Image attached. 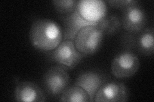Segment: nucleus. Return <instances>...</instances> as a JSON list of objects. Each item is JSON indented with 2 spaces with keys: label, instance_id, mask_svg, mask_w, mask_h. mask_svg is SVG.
<instances>
[{
  "label": "nucleus",
  "instance_id": "15",
  "mask_svg": "<svg viewBox=\"0 0 154 102\" xmlns=\"http://www.w3.org/2000/svg\"><path fill=\"white\" fill-rule=\"evenodd\" d=\"M55 10L62 14H69L75 11L76 8L78 1L75 0H60V1H52Z\"/></svg>",
  "mask_w": 154,
  "mask_h": 102
},
{
  "label": "nucleus",
  "instance_id": "3",
  "mask_svg": "<svg viewBox=\"0 0 154 102\" xmlns=\"http://www.w3.org/2000/svg\"><path fill=\"white\" fill-rule=\"evenodd\" d=\"M70 77L66 67L55 65L48 69L43 76V86L46 93L51 96L61 95L68 87Z\"/></svg>",
  "mask_w": 154,
  "mask_h": 102
},
{
  "label": "nucleus",
  "instance_id": "2",
  "mask_svg": "<svg viewBox=\"0 0 154 102\" xmlns=\"http://www.w3.org/2000/svg\"><path fill=\"white\" fill-rule=\"evenodd\" d=\"M103 36V33L97 25H90L82 28L78 32L74 43L76 49L81 54L84 56H89L98 51Z\"/></svg>",
  "mask_w": 154,
  "mask_h": 102
},
{
  "label": "nucleus",
  "instance_id": "14",
  "mask_svg": "<svg viewBox=\"0 0 154 102\" xmlns=\"http://www.w3.org/2000/svg\"><path fill=\"white\" fill-rule=\"evenodd\" d=\"M97 26L103 33L104 35H114L122 28L121 19L117 15L106 16L101 20Z\"/></svg>",
  "mask_w": 154,
  "mask_h": 102
},
{
  "label": "nucleus",
  "instance_id": "6",
  "mask_svg": "<svg viewBox=\"0 0 154 102\" xmlns=\"http://www.w3.org/2000/svg\"><path fill=\"white\" fill-rule=\"evenodd\" d=\"M120 17L123 30L127 33H138L145 28L147 16L144 8L139 5V3L122 10Z\"/></svg>",
  "mask_w": 154,
  "mask_h": 102
},
{
  "label": "nucleus",
  "instance_id": "16",
  "mask_svg": "<svg viewBox=\"0 0 154 102\" xmlns=\"http://www.w3.org/2000/svg\"><path fill=\"white\" fill-rule=\"evenodd\" d=\"M139 3L137 1H132V0H122V1H107V3L109 4L110 7H111L114 8L121 9L122 10L132 6L134 4Z\"/></svg>",
  "mask_w": 154,
  "mask_h": 102
},
{
  "label": "nucleus",
  "instance_id": "12",
  "mask_svg": "<svg viewBox=\"0 0 154 102\" xmlns=\"http://www.w3.org/2000/svg\"><path fill=\"white\" fill-rule=\"evenodd\" d=\"M105 82L106 79L102 74L95 71H87L79 75L75 84L86 91L93 101L96 93Z\"/></svg>",
  "mask_w": 154,
  "mask_h": 102
},
{
  "label": "nucleus",
  "instance_id": "7",
  "mask_svg": "<svg viewBox=\"0 0 154 102\" xmlns=\"http://www.w3.org/2000/svg\"><path fill=\"white\" fill-rule=\"evenodd\" d=\"M52 60L60 65L71 69L79 64L84 56L76 49L74 41L63 40L52 53Z\"/></svg>",
  "mask_w": 154,
  "mask_h": 102
},
{
  "label": "nucleus",
  "instance_id": "11",
  "mask_svg": "<svg viewBox=\"0 0 154 102\" xmlns=\"http://www.w3.org/2000/svg\"><path fill=\"white\" fill-rule=\"evenodd\" d=\"M62 21L64 22V26L63 40H72L73 41L76 34L82 28L90 25H97L98 23L90 22L86 21L80 16L77 8H76L74 12L67 14L66 16L62 17Z\"/></svg>",
  "mask_w": 154,
  "mask_h": 102
},
{
  "label": "nucleus",
  "instance_id": "5",
  "mask_svg": "<svg viewBox=\"0 0 154 102\" xmlns=\"http://www.w3.org/2000/svg\"><path fill=\"white\" fill-rule=\"evenodd\" d=\"M153 31V28H147L138 33H125L122 40L123 46L143 55L152 56L154 52Z\"/></svg>",
  "mask_w": 154,
  "mask_h": 102
},
{
  "label": "nucleus",
  "instance_id": "1",
  "mask_svg": "<svg viewBox=\"0 0 154 102\" xmlns=\"http://www.w3.org/2000/svg\"><path fill=\"white\" fill-rule=\"evenodd\" d=\"M64 39L61 26L50 19H38L33 22L30 31L32 45L40 51H51Z\"/></svg>",
  "mask_w": 154,
  "mask_h": 102
},
{
  "label": "nucleus",
  "instance_id": "8",
  "mask_svg": "<svg viewBox=\"0 0 154 102\" xmlns=\"http://www.w3.org/2000/svg\"><path fill=\"white\" fill-rule=\"evenodd\" d=\"M128 100V91L122 82H105L96 93L94 102H125Z\"/></svg>",
  "mask_w": 154,
  "mask_h": 102
},
{
  "label": "nucleus",
  "instance_id": "4",
  "mask_svg": "<svg viewBox=\"0 0 154 102\" xmlns=\"http://www.w3.org/2000/svg\"><path fill=\"white\" fill-rule=\"evenodd\" d=\"M140 66L138 56L130 51L119 53L111 63L112 74L118 79L131 78L137 72Z\"/></svg>",
  "mask_w": 154,
  "mask_h": 102
},
{
  "label": "nucleus",
  "instance_id": "10",
  "mask_svg": "<svg viewBox=\"0 0 154 102\" xmlns=\"http://www.w3.org/2000/svg\"><path fill=\"white\" fill-rule=\"evenodd\" d=\"M77 10L86 21L98 23L106 16V5L102 1H79Z\"/></svg>",
  "mask_w": 154,
  "mask_h": 102
},
{
  "label": "nucleus",
  "instance_id": "9",
  "mask_svg": "<svg viewBox=\"0 0 154 102\" xmlns=\"http://www.w3.org/2000/svg\"><path fill=\"white\" fill-rule=\"evenodd\" d=\"M15 99L19 102H44L46 100L41 87L30 81L17 82Z\"/></svg>",
  "mask_w": 154,
  "mask_h": 102
},
{
  "label": "nucleus",
  "instance_id": "13",
  "mask_svg": "<svg viewBox=\"0 0 154 102\" xmlns=\"http://www.w3.org/2000/svg\"><path fill=\"white\" fill-rule=\"evenodd\" d=\"M63 102H91L89 95L82 87L74 85L67 87L61 94L60 100Z\"/></svg>",
  "mask_w": 154,
  "mask_h": 102
}]
</instances>
